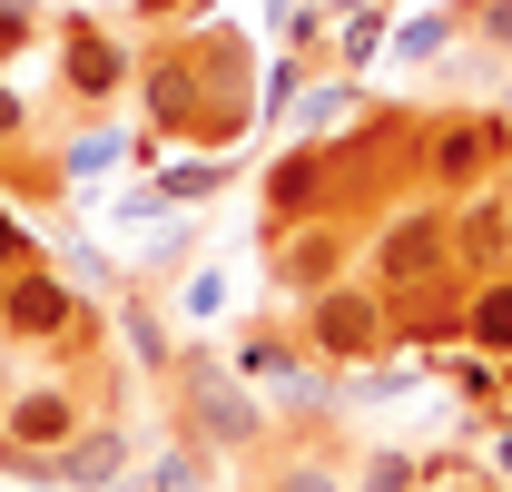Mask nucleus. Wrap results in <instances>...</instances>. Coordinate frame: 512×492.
Here are the masks:
<instances>
[{"instance_id":"obj_1","label":"nucleus","mask_w":512,"mask_h":492,"mask_svg":"<svg viewBox=\"0 0 512 492\" xmlns=\"http://www.w3.org/2000/svg\"><path fill=\"white\" fill-rule=\"evenodd\" d=\"M138 99L158 148H237L256 128V69L237 30H168L138 50Z\"/></svg>"},{"instance_id":"obj_2","label":"nucleus","mask_w":512,"mask_h":492,"mask_svg":"<svg viewBox=\"0 0 512 492\" xmlns=\"http://www.w3.org/2000/svg\"><path fill=\"white\" fill-rule=\"evenodd\" d=\"M168 414H178V433H188L197 453H217V463H237V473L276 443L266 394H256L227 355H207V345H178V365H168Z\"/></svg>"},{"instance_id":"obj_3","label":"nucleus","mask_w":512,"mask_h":492,"mask_svg":"<svg viewBox=\"0 0 512 492\" xmlns=\"http://www.w3.org/2000/svg\"><path fill=\"white\" fill-rule=\"evenodd\" d=\"M365 276H375L394 306H404V296L473 286V276L453 266V207L434 197V187H404L394 207H375V217H365Z\"/></svg>"},{"instance_id":"obj_4","label":"nucleus","mask_w":512,"mask_h":492,"mask_svg":"<svg viewBox=\"0 0 512 492\" xmlns=\"http://www.w3.org/2000/svg\"><path fill=\"white\" fill-rule=\"evenodd\" d=\"M89 414H99V404H89V384H69V374H0V473L50 483L60 443L89 424Z\"/></svg>"},{"instance_id":"obj_5","label":"nucleus","mask_w":512,"mask_h":492,"mask_svg":"<svg viewBox=\"0 0 512 492\" xmlns=\"http://www.w3.org/2000/svg\"><path fill=\"white\" fill-rule=\"evenodd\" d=\"M296 335H306V355H316L325 374L384 365V355H394V296L355 266L345 286H325V296H306V306H296Z\"/></svg>"},{"instance_id":"obj_6","label":"nucleus","mask_w":512,"mask_h":492,"mask_svg":"<svg viewBox=\"0 0 512 492\" xmlns=\"http://www.w3.org/2000/svg\"><path fill=\"white\" fill-rule=\"evenodd\" d=\"M0 345L20 355H69V345H99V315H89V286H69V266H20L0 276Z\"/></svg>"},{"instance_id":"obj_7","label":"nucleus","mask_w":512,"mask_h":492,"mask_svg":"<svg viewBox=\"0 0 512 492\" xmlns=\"http://www.w3.org/2000/svg\"><path fill=\"white\" fill-rule=\"evenodd\" d=\"M503 168H512V109H444V119L414 128V178L434 197H463Z\"/></svg>"},{"instance_id":"obj_8","label":"nucleus","mask_w":512,"mask_h":492,"mask_svg":"<svg viewBox=\"0 0 512 492\" xmlns=\"http://www.w3.org/2000/svg\"><path fill=\"white\" fill-rule=\"evenodd\" d=\"M50 40H60V109L69 119H109L128 89H138V40H119L99 10L50 20Z\"/></svg>"},{"instance_id":"obj_9","label":"nucleus","mask_w":512,"mask_h":492,"mask_svg":"<svg viewBox=\"0 0 512 492\" xmlns=\"http://www.w3.org/2000/svg\"><path fill=\"white\" fill-rule=\"evenodd\" d=\"M365 266V217H296V227H266V286L276 306H306L325 286H345Z\"/></svg>"},{"instance_id":"obj_10","label":"nucleus","mask_w":512,"mask_h":492,"mask_svg":"<svg viewBox=\"0 0 512 492\" xmlns=\"http://www.w3.org/2000/svg\"><path fill=\"white\" fill-rule=\"evenodd\" d=\"M247 483L256 492H355V463H345L316 424H296V433H276V443L247 463Z\"/></svg>"},{"instance_id":"obj_11","label":"nucleus","mask_w":512,"mask_h":492,"mask_svg":"<svg viewBox=\"0 0 512 492\" xmlns=\"http://www.w3.org/2000/svg\"><path fill=\"white\" fill-rule=\"evenodd\" d=\"M453 266L463 276H503L512 266V178H483L453 197Z\"/></svg>"},{"instance_id":"obj_12","label":"nucleus","mask_w":512,"mask_h":492,"mask_svg":"<svg viewBox=\"0 0 512 492\" xmlns=\"http://www.w3.org/2000/svg\"><path fill=\"white\" fill-rule=\"evenodd\" d=\"M50 483H60V492H128V483H138V453H128V424H119V414H89V424H79V433L60 443Z\"/></svg>"},{"instance_id":"obj_13","label":"nucleus","mask_w":512,"mask_h":492,"mask_svg":"<svg viewBox=\"0 0 512 492\" xmlns=\"http://www.w3.org/2000/svg\"><path fill=\"white\" fill-rule=\"evenodd\" d=\"M463 345H483V355H503V365H512V266L463 286Z\"/></svg>"},{"instance_id":"obj_14","label":"nucleus","mask_w":512,"mask_h":492,"mask_svg":"<svg viewBox=\"0 0 512 492\" xmlns=\"http://www.w3.org/2000/svg\"><path fill=\"white\" fill-rule=\"evenodd\" d=\"M109 335L138 355V374H158V384H168V365H178V335L158 325V306H148V296H128V286H119V315H109Z\"/></svg>"},{"instance_id":"obj_15","label":"nucleus","mask_w":512,"mask_h":492,"mask_svg":"<svg viewBox=\"0 0 512 492\" xmlns=\"http://www.w3.org/2000/svg\"><path fill=\"white\" fill-rule=\"evenodd\" d=\"M503 355H483V345H444V384L473 404V414H503Z\"/></svg>"},{"instance_id":"obj_16","label":"nucleus","mask_w":512,"mask_h":492,"mask_svg":"<svg viewBox=\"0 0 512 492\" xmlns=\"http://www.w3.org/2000/svg\"><path fill=\"white\" fill-rule=\"evenodd\" d=\"M128 492H217V453H197L188 433H178V443H168V453H158Z\"/></svg>"},{"instance_id":"obj_17","label":"nucleus","mask_w":512,"mask_h":492,"mask_svg":"<svg viewBox=\"0 0 512 492\" xmlns=\"http://www.w3.org/2000/svg\"><path fill=\"white\" fill-rule=\"evenodd\" d=\"M355 492H424V453L414 443H365L355 453Z\"/></svg>"},{"instance_id":"obj_18","label":"nucleus","mask_w":512,"mask_h":492,"mask_svg":"<svg viewBox=\"0 0 512 492\" xmlns=\"http://www.w3.org/2000/svg\"><path fill=\"white\" fill-rule=\"evenodd\" d=\"M394 50H404V60H453V50H463V0H453V10H414V20H394Z\"/></svg>"},{"instance_id":"obj_19","label":"nucleus","mask_w":512,"mask_h":492,"mask_svg":"<svg viewBox=\"0 0 512 492\" xmlns=\"http://www.w3.org/2000/svg\"><path fill=\"white\" fill-rule=\"evenodd\" d=\"M424 492H512L483 453H424Z\"/></svg>"},{"instance_id":"obj_20","label":"nucleus","mask_w":512,"mask_h":492,"mask_svg":"<svg viewBox=\"0 0 512 492\" xmlns=\"http://www.w3.org/2000/svg\"><path fill=\"white\" fill-rule=\"evenodd\" d=\"M306 79H316V60H276L266 79H256V119H286V109L306 99Z\"/></svg>"},{"instance_id":"obj_21","label":"nucleus","mask_w":512,"mask_h":492,"mask_svg":"<svg viewBox=\"0 0 512 492\" xmlns=\"http://www.w3.org/2000/svg\"><path fill=\"white\" fill-rule=\"evenodd\" d=\"M463 40L493 50V60H512V0H463Z\"/></svg>"},{"instance_id":"obj_22","label":"nucleus","mask_w":512,"mask_h":492,"mask_svg":"<svg viewBox=\"0 0 512 492\" xmlns=\"http://www.w3.org/2000/svg\"><path fill=\"white\" fill-rule=\"evenodd\" d=\"M50 246H40V227H20L10 207H0V276H20V266H40Z\"/></svg>"},{"instance_id":"obj_23","label":"nucleus","mask_w":512,"mask_h":492,"mask_svg":"<svg viewBox=\"0 0 512 492\" xmlns=\"http://www.w3.org/2000/svg\"><path fill=\"white\" fill-rule=\"evenodd\" d=\"M10 138H30V99H20V89L0 79V148H10Z\"/></svg>"},{"instance_id":"obj_24","label":"nucleus","mask_w":512,"mask_h":492,"mask_svg":"<svg viewBox=\"0 0 512 492\" xmlns=\"http://www.w3.org/2000/svg\"><path fill=\"white\" fill-rule=\"evenodd\" d=\"M483 463H493V473L512 483V414H493V443H483Z\"/></svg>"},{"instance_id":"obj_25","label":"nucleus","mask_w":512,"mask_h":492,"mask_svg":"<svg viewBox=\"0 0 512 492\" xmlns=\"http://www.w3.org/2000/svg\"><path fill=\"white\" fill-rule=\"evenodd\" d=\"M188 10H207V0H138V20H188Z\"/></svg>"},{"instance_id":"obj_26","label":"nucleus","mask_w":512,"mask_h":492,"mask_svg":"<svg viewBox=\"0 0 512 492\" xmlns=\"http://www.w3.org/2000/svg\"><path fill=\"white\" fill-rule=\"evenodd\" d=\"M503 414H512V374H503Z\"/></svg>"},{"instance_id":"obj_27","label":"nucleus","mask_w":512,"mask_h":492,"mask_svg":"<svg viewBox=\"0 0 512 492\" xmlns=\"http://www.w3.org/2000/svg\"><path fill=\"white\" fill-rule=\"evenodd\" d=\"M237 492H256V483H237Z\"/></svg>"}]
</instances>
